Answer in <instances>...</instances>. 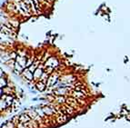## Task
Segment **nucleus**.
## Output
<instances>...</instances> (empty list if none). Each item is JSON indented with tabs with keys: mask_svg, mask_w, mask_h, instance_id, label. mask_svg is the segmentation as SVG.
Masks as SVG:
<instances>
[{
	"mask_svg": "<svg viewBox=\"0 0 130 128\" xmlns=\"http://www.w3.org/2000/svg\"><path fill=\"white\" fill-rule=\"evenodd\" d=\"M45 65V67H53L54 69H56V68L60 64H59L58 60H57V58L54 57V56H51V57H49L48 59H47L45 63H43Z\"/></svg>",
	"mask_w": 130,
	"mask_h": 128,
	"instance_id": "1",
	"label": "nucleus"
},
{
	"mask_svg": "<svg viewBox=\"0 0 130 128\" xmlns=\"http://www.w3.org/2000/svg\"><path fill=\"white\" fill-rule=\"evenodd\" d=\"M17 63L19 64L23 68H27V58L24 56H17Z\"/></svg>",
	"mask_w": 130,
	"mask_h": 128,
	"instance_id": "2",
	"label": "nucleus"
},
{
	"mask_svg": "<svg viewBox=\"0 0 130 128\" xmlns=\"http://www.w3.org/2000/svg\"><path fill=\"white\" fill-rule=\"evenodd\" d=\"M58 79V74H54V73H52V75L49 76L48 78V81H47V86L49 85H55V83L57 82V80Z\"/></svg>",
	"mask_w": 130,
	"mask_h": 128,
	"instance_id": "3",
	"label": "nucleus"
},
{
	"mask_svg": "<svg viewBox=\"0 0 130 128\" xmlns=\"http://www.w3.org/2000/svg\"><path fill=\"white\" fill-rule=\"evenodd\" d=\"M23 75H24V76L27 78L28 81H31V80L34 79V74H33L31 71H29V69L27 67L26 68V69H24V71H23Z\"/></svg>",
	"mask_w": 130,
	"mask_h": 128,
	"instance_id": "4",
	"label": "nucleus"
},
{
	"mask_svg": "<svg viewBox=\"0 0 130 128\" xmlns=\"http://www.w3.org/2000/svg\"><path fill=\"white\" fill-rule=\"evenodd\" d=\"M18 120H19V123H27V122L31 121V117H30L27 114H22L19 117H18Z\"/></svg>",
	"mask_w": 130,
	"mask_h": 128,
	"instance_id": "5",
	"label": "nucleus"
},
{
	"mask_svg": "<svg viewBox=\"0 0 130 128\" xmlns=\"http://www.w3.org/2000/svg\"><path fill=\"white\" fill-rule=\"evenodd\" d=\"M72 95H73L76 99H81V98L83 99V98H85V97L86 96L84 93L80 92V91H76V90H75V91L72 92Z\"/></svg>",
	"mask_w": 130,
	"mask_h": 128,
	"instance_id": "6",
	"label": "nucleus"
},
{
	"mask_svg": "<svg viewBox=\"0 0 130 128\" xmlns=\"http://www.w3.org/2000/svg\"><path fill=\"white\" fill-rule=\"evenodd\" d=\"M36 86H37V90H39V91H44V90L46 89V87H47V84L44 83L43 81H40L39 80V81L37 83Z\"/></svg>",
	"mask_w": 130,
	"mask_h": 128,
	"instance_id": "7",
	"label": "nucleus"
},
{
	"mask_svg": "<svg viewBox=\"0 0 130 128\" xmlns=\"http://www.w3.org/2000/svg\"><path fill=\"white\" fill-rule=\"evenodd\" d=\"M67 118H68V117H67L66 115H65V114H61L60 116L57 117V121L58 123H65V122L67 121Z\"/></svg>",
	"mask_w": 130,
	"mask_h": 128,
	"instance_id": "8",
	"label": "nucleus"
},
{
	"mask_svg": "<svg viewBox=\"0 0 130 128\" xmlns=\"http://www.w3.org/2000/svg\"><path fill=\"white\" fill-rule=\"evenodd\" d=\"M64 109H65V111H66V114H75V108L69 106V105H66Z\"/></svg>",
	"mask_w": 130,
	"mask_h": 128,
	"instance_id": "9",
	"label": "nucleus"
},
{
	"mask_svg": "<svg viewBox=\"0 0 130 128\" xmlns=\"http://www.w3.org/2000/svg\"><path fill=\"white\" fill-rule=\"evenodd\" d=\"M6 102H7V105L8 106H10L11 105V104H12V101H13V97L11 96V95H8L7 96V98H6Z\"/></svg>",
	"mask_w": 130,
	"mask_h": 128,
	"instance_id": "10",
	"label": "nucleus"
},
{
	"mask_svg": "<svg viewBox=\"0 0 130 128\" xmlns=\"http://www.w3.org/2000/svg\"><path fill=\"white\" fill-rule=\"evenodd\" d=\"M43 111L45 112V114H53V113H54V110H51L49 107H46V108H44L43 109Z\"/></svg>",
	"mask_w": 130,
	"mask_h": 128,
	"instance_id": "11",
	"label": "nucleus"
},
{
	"mask_svg": "<svg viewBox=\"0 0 130 128\" xmlns=\"http://www.w3.org/2000/svg\"><path fill=\"white\" fill-rule=\"evenodd\" d=\"M57 102H59V103H65L66 102V100H65V97L63 96V95H57Z\"/></svg>",
	"mask_w": 130,
	"mask_h": 128,
	"instance_id": "12",
	"label": "nucleus"
},
{
	"mask_svg": "<svg viewBox=\"0 0 130 128\" xmlns=\"http://www.w3.org/2000/svg\"><path fill=\"white\" fill-rule=\"evenodd\" d=\"M77 100V103H78L79 104H82V105H84V104H86V102H85V100H83L81 98V99H76Z\"/></svg>",
	"mask_w": 130,
	"mask_h": 128,
	"instance_id": "13",
	"label": "nucleus"
},
{
	"mask_svg": "<svg viewBox=\"0 0 130 128\" xmlns=\"http://www.w3.org/2000/svg\"><path fill=\"white\" fill-rule=\"evenodd\" d=\"M45 1H47L48 4H49V3H53V2H54V0H45Z\"/></svg>",
	"mask_w": 130,
	"mask_h": 128,
	"instance_id": "14",
	"label": "nucleus"
},
{
	"mask_svg": "<svg viewBox=\"0 0 130 128\" xmlns=\"http://www.w3.org/2000/svg\"><path fill=\"white\" fill-rule=\"evenodd\" d=\"M39 1H43V0H39Z\"/></svg>",
	"mask_w": 130,
	"mask_h": 128,
	"instance_id": "15",
	"label": "nucleus"
}]
</instances>
